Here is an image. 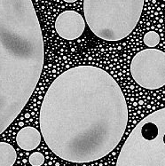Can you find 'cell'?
Returning <instances> with one entry per match:
<instances>
[{"instance_id":"1","label":"cell","mask_w":165,"mask_h":166,"mask_svg":"<svg viewBox=\"0 0 165 166\" xmlns=\"http://www.w3.org/2000/svg\"><path fill=\"white\" fill-rule=\"evenodd\" d=\"M128 123L124 94L106 70L91 65L67 69L50 84L39 113L44 141L58 157L87 164L118 146Z\"/></svg>"},{"instance_id":"2","label":"cell","mask_w":165,"mask_h":166,"mask_svg":"<svg viewBox=\"0 0 165 166\" xmlns=\"http://www.w3.org/2000/svg\"><path fill=\"white\" fill-rule=\"evenodd\" d=\"M44 61L41 26L32 0H0V135L32 96Z\"/></svg>"},{"instance_id":"3","label":"cell","mask_w":165,"mask_h":166,"mask_svg":"<svg viewBox=\"0 0 165 166\" xmlns=\"http://www.w3.org/2000/svg\"><path fill=\"white\" fill-rule=\"evenodd\" d=\"M145 0H83L86 24L104 41L123 40L138 25Z\"/></svg>"},{"instance_id":"4","label":"cell","mask_w":165,"mask_h":166,"mask_svg":"<svg viewBox=\"0 0 165 166\" xmlns=\"http://www.w3.org/2000/svg\"><path fill=\"white\" fill-rule=\"evenodd\" d=\"M116 166H165V108L145 116L133 128Z\"/></svg>"},{"instance_id":"5","label":"cell","mask_w":165,"mask_h":166,"mask_svg":"<svg viewBox=\"0 0 165 166\" xmlns=\"http://www.w3.org/2000/svg\"><path fill=\"white\" fill-rule=\"evenodd\" d=\"M131 75L144 89L157 90L165 85V52L148 48L137 52L132 58Z\"/></svg>"},{"instance_id":"6","label":"cell","mask_w":165,"mask_h":166,"mask_svg":"<svg viewBox=\"0 0 165 166\" xmlns=\"http://www.w3.org/2000/svg\"><path fill=\"white\" fill-rule=\"evenodd\" d=\"M85 25L84 18L73 10H67L59 14L54 24L59 36L68 41L80 37L85 29Z\"/></svg>"},{"instance_id":"7","label":"cell","mask_w":165,"mask_h":166,"mask_svg":"<svg viewBox=\"0 0 165 166\" xmlns=\"http://www.w3.org/2000/svg\"><path fill=\"white\" fill-rule=\"evenodd\" d=\"M42 134L32 126H26L19 131L16 135V143L20 149L25 151L36 149L41 142Z\"/></svg>"},{"instance_id":"8","label":"cell","mask_w":165,"mask_h":166,"mask_svg":"<svg viewBox=\"0 0 165 166\" xmlns=\"http://www.w3.org/2000/svg\"><path fill=\"white\" fill-rule=\"evenodd\" d=\"M17 159L14 148L6 142H0V166H13Z\"/></svg>"},{"instance_id":"9","label":"cell","mask_w":165,"mask_h":166,"mask_svg":"<svg viewBox=\"0 0 165 166\" xmlns=\"http://www.w3.org/2000/svg\"><path fill=\"white\" fill-rule=\"evenodd\" d=\"M160 41H161L160 35L154 30H150L148 32H147L143 37V42L148 48L156 47Z\"/></svg>"},{"instance_id":"10","label":"cell","mask_w":165,"mask_h":166,"mask_svg":"<svg viewBox=\"0 0 165 166\" xmlns=\"http://www.w3.org/2000/svg\"><path fill=\"white\" fill-rule=\"evenodd\" d=\"M29 162L32 166H41L44 163V156L40 152H35L29 156Z\"/></svg>"},{"instance_id":"11","label":"cell","mask_w":165,"mask_h":166,"mask_svg":"<svg viewBox=\"0 0 165 166\" xmlns=\"http://www.w3.org/2000/svg\"><path fill=\"white\" fill-rule=\"evenodd\" d=\"M64 2H67V3H75V1H77V0H63Z\"/></svg>"},{"instance_id":"12","label":"cell","mask_w":165,"mask_h":166,"mask_svg":"<svg viewBox=\"0 0 165 166\" xmlns=\"http://www.w3.org/2000/svg\"><path fill=\"white\" fill-rule=\"evenodd\" d=\"M163 1H164V2H165V0H163Z\"/></svg>"}]
</instances>
